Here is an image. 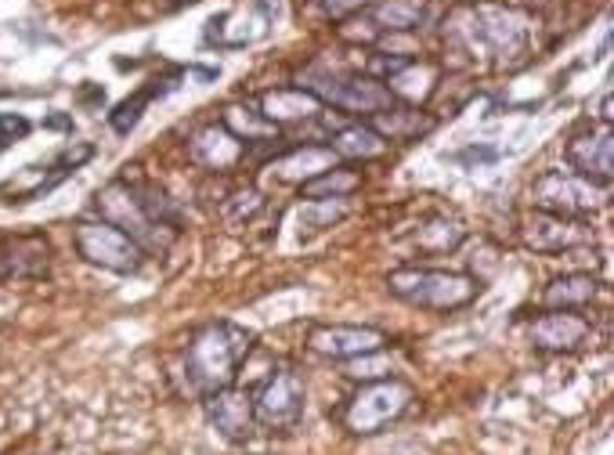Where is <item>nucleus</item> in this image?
I'll use <instances>...</instances> for the list:
<instances>
[{
    "instance_id": "1",
    "label": "nucleus",
    "mask_w": 614,
    "mask_h": 455,
    "mask_svg": "<svg viewBox=\"0 0 614 455\" xmlns=\"http://www.w3.org/2000/svg\"><path fill=\"white\" fill-rule=\"evenodd\" d=\"M535 15L499 0H467L445 15V51L492 69H520L535 48Z\"/></svg>"
},
{
    "instance_id": "2",
    "label": "nucleus",
    "mask_w": 614,
    "mask_h": 455,
    "mask_svg": "<svg viewBox=\"0 0 614 455\" xmlns=\"http://www.w3.org/2000/svg\"><path fill=\"white\" fill-rule=\"evenodd\" d=\"M253 347V333L236 322H210L189 340V351L181 361L184 391L192 398H210L214 391L236 383L239 366Z\"/></svg>"
},
{
    "instance_id": "3",
    "label": "nucleus",
    "mask_w": 614,
    "mask_h": 455,
    "mask_svg": "<svg viewBox=\"0 0 614 455\" xmlns=\"http://www.w3.org/2000/svg\"><path fill=\"white\" fill-rule=\"evenodd\" d=\"M390 297H398L412 308L423 311H459L467 303L478 300L481 294V278H473L467 272H442V267H398L387 275Z\"/></svg>"
},
{
    "instance_id": "4",
    "label": "nucleus",
    "mask_w": 614,
    "mask_h": 455,
    "mask_svg": "<svg viewBox=\"0 0 614 455\" xmlns=\"http://www.w3.org/2000/svg\"><path fill=\"white\" fill-rule=\"evenodd\" d=\"M416 402L412 383H405L398 376L373 380L354 394L344 408V427L358 438H373L384 427H390L394 419H401L409 412V405Z\"/></svg>"
},
{
    "instance_id": "5",
    "label": "nucleus",
    "mask_w": 614,
    "mask_h": 455,
    "mask_svg": "<svg viewBox=\"0 0 614 455\" xmlns=\"http://www.w3.org/2000/svg\"><path fill=\"white\" fill-rule=\"evenodd\" d=\"M95 206H98V220L120 228L123 236H131L145 253H167L170 250L173 231L159 228L145 217V209H142V203H137L134 189L123 178H116V181L106 184V189H98Z\"/></svg>"
},
{
    "instance_id": "6",
    "label": "nucleus",
    "mask_w": 614,
    "mask_h": 455,
    "mask_svg": "<svg viewBox=\"0 0 614 455\" xmlns=\"http://www.w3.org/2000/svg\"><path fill=\"white\" fill-rule=\"evenodd\" d=\"M73 247L87 264L112 275H137L145 264V250L106 220H80L73 228Z\"/></svg>"
},
{
    "instance_id": "7",
    "label": "nucleus",
    "mask_w": 614,
    "mask_h": 455,
    "mask_svg": "<svg viewBox=\"0 0 614 455\" xmlns=\"http://www.w3.org/2000/svg\"><path fill=\"white\" fill-rule=\"evenodd\" d=\"M607 189H597L586 178H578L571 170H546L542 178L531 184V206L542 209V214L553 217H571V220H586L593 217V209L604 203L600 195Z\"/></svg>"
},
{
    "instance_id": "8",
    "label": "nucleus",
    "mask_w": 614,
    "mask_h": 455,
    "mask_svg": "<svg viewBox=\"0 0 614 455\" xmlns=\"http://www.w3.org/2000/svg\"><path fill=\"white\" fill-rule=\"evenodd\" d=\"M564 156H567V170L578 173V178H586L589 184H597V189H611L614 181V137H611V127L604 123H578L571 134H567V145H564Z\"/></svg>"
},
{
    "instance_id": "9",
    "label": "nucleus",
    "mask_w": 614,
    "mask_h": 455,
    "mask_svg": "<svg viewBox=\"0 0 614 455\" xmlns=\"http://www.w3.org/2000/svg\"><path fill=\"white\" fill-rule=\"evenodd\" d=\"M308 405V383L297 369L272 372L268 383L253 398V419L268 430H289L300 423Z\"/></svg>"
},
{
    "instance_id": "10",
    "label": "nucleus",
    "mask_w": 614,
    "mask_h": 455,
    "mask_svg": "<svg viewBox=\"0 0 614 455\" xmlns=\"http://www.w3.org/2000/svg\"><path fill=\"white\" fill-rule=\"evenodd\" d=\"M308 347L322 358L351 361V358L384 351L387 333L373 330V325H315V330L308 333Z\"/></svg>"
},
{
    "instance_id": "11",
    "label": "nucleus",
    "mask_w": 614,
    "mask_h": 455,
    "mask_svg": "<svg viewBox=\"0 0 614 455\" xmlns=\"http://www.w3.org/2000/svg\"><path fill=\"white\" fill-rule=\"evenodd\" d=\"M589 239H593V231L586 228V220L553 217V214H542V209H531V214L520 220V242L535 253H564V250L586 247Z\"/></svg>"
},
{
    "instance_id": "12",
    "label": "nucleus",
    "mask_w": 614,
    "mask_h": 455,
    "mask_svg": "<svg viewBox=\"0 0 614 455\" xmlns=\"http://www.w3.org/2000/svg\"><path fill=\"white\" fill-rule=\"evenodd\" d=\"M51 267V242L44 231L0 239V283H26L44 278Z\"/></svg>"
},
{
    "instance_id": "13",
    "label": "nucleus",
    "mask_w": 614,
    "mask_h": 455,
    "mask_svg": "<svg viewBox=\"0 0 614 455\" xmlns=\"http://www.w3.org/2000/svg\"><path fill=\"white\" fill-rule=\"evenodd\" d=\"M589 333H593V325H589L582 311H546V314H539L528 330L531 344L550 355L578 351V347L589 340Z\"/></svg>"
},
{
    "instance_id": "14",
    "label": "nucleus",
    "mask_w": 614,
    "mask_h": 455,
    "mask_svg": "<svg viewBox=\"0 0 614 455\" xmlns=\"http://www.w3.org/2000/svg\"><path fill=\"white\" fill-rule=\"evenodd\" d=\"M189 156L195 167H203L210 173H228L246 159V145L236 142L221 123H206L189 137Z\"/></svg>"
},
{
    "instance_id": "15",
    "label": "nucleus",
    "mask_w": 614,
    "mask_h": 455,
    "mask_svg": "<svg viewBox=\"0 0 614 455\" xmlns=\"http://www.w3.org/2000/svg\"><path fill=\"white\" fill-rule=\"evenodd\" d=\"M206 416L228 441H246L253 430V398L239 387H221L206 398Z\"/></svg>"
},
{
    "instance_id": "16",
    "label": "nucleus",
    "mask_w": 614,
    "mask_h": 455,
    "mask_svg": "<svg viewBox=\"0 0 614 455\" xmlns=\"http://www.w3.org/2000/svg\"><path fill=\"white\" fill-rule=\"evenodd\" d=\"M437 84H442V69H437L434 62H426V58H409L398 73H390L384 80L390 98L398 105H412V109H420V105L431 101Z\"/></svg>"
},
{
    "instance_id": "17",
    "label": "nucleus",
    "mask_w": 614,
    "mask_h": 455,
    "mask_svg": "<svg viewBox=\"0 0 614 455\" xmlns=\"http://www.w3.org/2000/svg\"><path fill=\"white\" fill-rule=\"evenodd\" d=\"M322 112H326V105H322L304 87H275V91H264L261 95V116L264 120H272L279 131L289 123L315 120V116H322Z\"/></svg>"
},
{
    "instance_id": "18",
    "label": "nucleus",
    "mask_w": 614,
    "mask_h": 455,
    "mask_svg": "<svg viewBox=\"0 0 614 455\" xmlns=\"http://www.w3.org/2000/svg\"><path fill=\"white\" fill-rule=\"evenodd\" d=\"M365 123L373 127L387 145L390 142H420L423 134L434 131V116H426L423 109H412V105H398V101L384 112L369 116Z\"/></svg>"
},
{
    "instance_id": "19",
    "label": "nucleus",
    "mask_w": 614,
    "mask_h": 455,
    "mask_svg": "<svg viewBox=\"0 0 614 455\" xmlns=\"http://www.w3.org/2000/svg\"><path fill=\"white\" fill-rule=\"evenodd\" d=\"M336 163L340 159H336V152L329 145H300L293 152H286L282 159H275L272 170L289 184H304L311 178H318V173H326L329 167H336Z\"/></svg>"
},
{
    "instance_id": "20",
    "label": "nucleus",
    "mask_w": 614,
    "mask_h": 455,
    "mask_svg": "<svg viewBox=\"0 0 614 455\" xmlns=\"http://www.w3.org/2000/svg\"><path fill=\"white\" fill-rule=\"evenodd\" d=\"M600 297V278L586 272H571L564 278H553L542 294L546 311H586L589 303Z\"/></svg>"
},
{
    "instance_id": "21",
    "label": "nucleus",
    "mask_w": 614,
    "mask_h": 455,
    "mask_svg": "<svg viewBox=\"0 0 614 455\" xmlns=\"http://www.w3.org/2000/svg\"><path fill=\"white\" fill-rule=\"evenodd\" d=\"M329 148L336 152V159L369 163V159H380V156H384L390 145H387L384 137H380L365 120H358V123H344L340 131L329 137Z\"/></svg>"
},
{
    "instance_id": "22",
    "label": "nucleus",
    "mask_w": 614,
    "mask_h": 455,
    "mask_svg": "<svg viewBox=\"0 0 614 455\" xmlns=\"http://www.w3.org/2000/svg\"><path fill=\"white\" fill-rule=\"evenodd\" d=\"M221 127L225 131L236 137V142L242 145H272L279 142V127H275L272 120H264L261 109H250V105H225L221 112Z\"/></svg>"
},
{
    "instance_id": "23",
    "label": "nucleus",
    "mask_w": 614,
    "mask_h": 455,
    "mask_svg": "<svg viewBox=\"0 0 614 455\" xmlns=\"http://www.w3.org/2000/svg\"><path fill=\"white\" fill-rule=\"evenodd\" d=\"M462 239H467V228H462V220H456V217H431V220H423V225L409 236V247L416 253L442 256V253L459 250Z\"/></svg>"
},
{
    "instance_id": "24",
    "label": "nucleus",
    "mask_w": 614,
    "mask_h": 455,
    "mask_svg": "<svg viewBox=\"0 0 614 455\" xmlns=\"http://www.w3.org/2000/svg\"><path fill=\"white\" fill-rule=\"evenodd\" d=\"M365 11L373 19V26L380 29V37L384 33H412L423 26L426 0H376Z\"/></svg>"
},
{
    "instance_id": "25",
    "label": "nucleus",
    "mask_w": 614,
    "mask_h": 455,
    "mask_svg": "<svg viewBox=\"0 0 614 455\" xmlns=\"http://www.w3.org/2000/svg\"><path fill=\"white\" fill-rule=\"evenodd\" d=\"M358 189H362V173H358L351 163H336L326 173L300 184V195H304L308 203H322V200H347V195H354Z\"/></svg>"
},
{
    "instance_id": "26",
    "label": "nucleus",
    "mask_w": 614,
    "mask_h": 455,
    "mask_svg": "<svg viewBox=\"0 0 614 455\" xmlns=\"http://www.w3.org/2000/svg\"><path fill=\"white\" fill-rule=\"evenodd\" d=\"M123 181L134 189L137 203H142V209H145V217L153 220V225L167 228V231L178 236V231H181V206L170 200V192L159 189L156 181H131V178H123Z\"/></svg>"
},
{
    "instance_id": "27",
    "label": "nucleus",
    "mask_w": 614,
    "mask_h": 455,
    "mask_svg": "<svg viewBox=\"0 0 614 455\" xmlns=\"http://www.w3.org/2000/svg\"><path fill=\"white\" fill-rule=\"evenodd\" d=\"M156 95H164V87H159V80H153V84H148V87H142V91H137L134 98H127V101H120V105H116V109L109 112V123H112V131H116V134H131L134 127H137V120H142L145 105L153 101Z\"/></svg>"
},
{
    "instance_id": "28",
    "label": "nucleus",
    "mask_w": 614,
    "mask_h": 455,
    "mask_svg": "<svg viewBox=\"0 0 614 455\" xmlns=\"http://www.w3.org/2000/svg\"><path fill=\"white\" fill-rule=\"evenodd\" d=\"M387 372H390L387 351H373V355H362V358H351V361H347L344 376L373 383V380H387Z\"/></svg>"
},
{
    "instance_id": "29",
    "label": "nucleus",
    "mask_w": 614,
    "mask_h": 455,
    "mask_svg": "<svg viewBox=\"0 0 614 455\" xmlns=\"http://www.w3.org/2000/svg\"><path fill=\"white\" fill-rule=\"evenodd\" d=\"M315 8H318L326 19L340 22V19H347V15H358V11H365L369 0H315Z\"/></svg>"
},
{
    "instance_id": "30",
    "label": "nucleus",
    "mask_w": 614,
    "mask_h": 455,
    "mask_svg": "<svg viewBox=\"0 0 614 455\" xmlns=\"http://www.w3.org/2000/svg\"><path fill=\"white\" fill-rule=\"evenodd\" d=\"M33 131L26 116H19V112H0V142L11 145V142H22Z\"/></svg>"
},
{
    "instance_id": "31",
    "label": "nucleus",
    "mask_w": 614,
    "mask_h": 455,
    "mask_svg": "<svg viewBox=\"0 0 614 455\" xmlns=\"http://www.w3.org/2000/svg\"><path fill=\"white\" fill-rule=\"evenodd\" d=\"M153 4L159 8V15H170V11L189 8V4H195V0H153Z\"/></svg>"
},
{
    "instance_id": "32",
    "label": "nucleus",
    "mask_w": 614,
    "mask_h": 455,
    "mask_svg": "<svg viewBox=\"0 0 614 455\" xmlns=\"http://www.w3.org/2000/svg\"><path fill=\"white\" fill-rule=\"evenodd\" d=\"M48 127H69V116H51Z\"/></svg>"
}]
</instances>
